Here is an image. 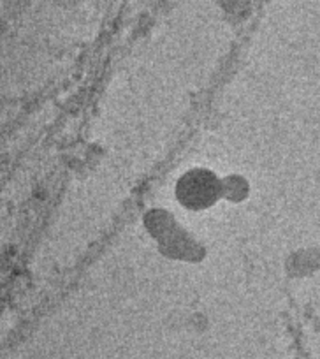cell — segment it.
<instances>
[{
  "instance_id": "obj_1",
  "label": "cell",
  "mask_w": 320,
  "mask_h": 359,
  "mask_svg": "<svg viewBox=\"0 0 320 359\" xmlns=\"http://www.w3.org/2000/svg\"><path fill=\"white\" fill-rule=\"evenodd\" d=\"M218 184L208 171H192L178 184V198L188 208H204L218 198Z\"/></svg>"
}]
</instances>
